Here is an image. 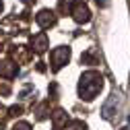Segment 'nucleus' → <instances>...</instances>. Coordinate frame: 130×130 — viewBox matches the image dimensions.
I'll return each mask as SVG.
<instances>
[{
  "mask_svg": "<svg viewBox=\"0 0 130 130\" xmlns=\"http://www.w3.org/2000/svg\"><path fill=\"white\" fill-rule=\"evenodd\" d=\"M101 89H103V76L97 70H87L78 80V95H80V99H85V101L95 99Z\"/></svg>",
  "mask_w": 130,
  "mask_h": 130,
  "instance_id": "1",
  "label": "nucleus"
},
{
  "mask_svg": "<svg viewBox=\"0 0 130 130\" xmlns=\"http://www.w3.org/2000/svg\"><path fill=\"white\" fill-rule=\"evenodd\" d=\"M70 14H72V19L78 25L91 21V10H89V6L83 2V0H72L70 2Z\"/></svg>",
  "mask_w": 130,
  "mask_h": 130,
  "instance_id": "2",
  "label": "nucleus"
},
{
  "mask_svg": "<svg viewBox=\"0 0 130 130\" xmlns=\"http://www.w3.org/2000/svg\"><path fill=\"white\" fill-rule=\"evenodd\" d=\"M50 58H52V70L58 72V70L64 66V64H68V60H70V47H68V45H60V47H56Z\"/></svg>",
  "mask_w": 130,
  "mask_h": 130,
  "instance_id": "3",
  "label": "nucleus"
},
{
  "mask_svg": "<svg viewBox=\"0 0 130 130\" xmlns=\"http://www.w3.org/2000/svg\"><path fill=\"white\" fill-rule=\"evenodd\" d=\"M35 21H37V25H39L41 29H50V27H54V25H56V14H54V10L43 8V10H39V12H37Z\"/></svg>",
  "mask_w": 130,
  "mask_h": 130,
  "instance_id": "4",
  "label": "nucleus"
},
{
  "mask_svg": "<svg viewBox=\"0 0 130 130\" xmlns=\"http://www.w3.org/2000/svg\"><path fill=\"white\" fill-rule=\"evenodd\" d=\"M31 45H33L31 50H35L37 54H43V52L47 50V45H50V41H47V35L43 33V31H41V33H35L33 37H31Z\"/></svg>",
  "mask_w": 130,
  "mask_h": 130,
  "instance_id": "5",
  "label": "nucleus"
},
{
  "mask_svg": "<svg viewBox=\"0 0 130 130\" xmlns=\"http://www.w3.org/2000/svg\"><path fill=\"white\" fill-rule=\"evenodd\" d=\"M19 72V66L14 64L12 60H4V62H0V76H4V78H14Z\"/></svg>",
  "mask_w": 130,
  "mask_h": 130,
  "instance_id": "6",
  "label": "nucleus"
},
{
  "mask_svg": "<svg viewBox=\"0 0 130 130\" xmlns=\"http://www.w3.org/2000/svg\"><path fill=\"white\" fill-rule=\"evenodd\" d=\"M66 122H68V113L64 111V109H56L52 113V126H54V130L66 128Z\"/></svg>",
  "mask_w": 130,
  "mask_h": 130,
  "instance_id": "7",
  "label": "nucleus"
},
{
  "mask_svg": "<svg viewBox=\"0 0 130 130\" xmlns=\"http://www.w3.org/2000/svg\"><path fill=\"white\" fill-rule=\"evenodd\" d=\"M47 111H50V101H43L37 109H35V113H37V120H45L47 118Z\"/></svg>",
  "mask_w": 130,
  "mask_h": 130,
  "instance_id": "8",
  "label": "nucleus"
},
{
  "mask_svg": "<svg viewBox=\"0 0 130 130\" xmlns=\"http://www.w3.org/2000/svg\"><path fill=\"white\" fill-rule=\"evenodd\" d=\"M80 62H83V64H97L99 58L95 56V52H85L83 56H80Z\"/></svg>",
  "mask_w": 130,
  "mask_h": 130,
  "instance_id": "9",
  "label": "nucleus"
},
{
  "mask_svg": "<svg viewBox=\"0 0 130 130\" xmlns=\"http://www.w3.org/2000/svg\"><path fill=\"white\" fill-rule=\"evenodd\" d=\"M66 130H87V124H83L80 120H74V122H70V126Z\"/></svg>",
  "mask_w": 130,
  "mask_h": 130,
  "instance_id": "10",
  "label": "nucleus"
},
{
  "mask_svg": "<svg viewBox=\"0 0 130 130\" xmlns=\"http://www.w3.org/2000/svg\"><path fill=\"white\" fill-rule=\"evenodd\" d=\"M12 130H33V128H31L29 122H17V124L12 126Z\"/></svg>",
  "mask_w": 130,
  "mask_h": 130,
  "instance_id": "11",
  "label": "nucleus"
},
{
  "mask_svg": "<svg viewBox=\"0 0 130 130\" xmlns=\"http://www.w3.org/2000/svg\"><path fill=\"white\" fill-rule=\"evenodd\" d=\"M21 113H23V107L21 105H12L8 109V116H21Z\"/></svg>",
  "mask_w": 130,
  "mask_h": 130,
  "instance_id": "12",
  "label": "nucleus"
},
{
  "mask_svg": "<svg viewBox=\"0 0 130 130\" xmlns=\"http://www.w3.org/2000/svg\"><path fill=\"white\" fill-rule=\"evenodd\" d=\"M58 10H60V12H66V10H68V4L64 2V0H60V2H58Z\"/></svg>",
  "mask_w": 130,
  "mask_h": 130,
  "instance_id": "13",
  "label": "nucleus"
},
{
  "mask_svg": "<svg viewBox=\"0 0 130 130\" xmlns=\"http://www.w3.org/2000/svg\"><path fill=\"white\" fill-rule=\"evenodd\" d=\"M0 93H2V95H8V93H10V87H8V85H2V87H0Z\"/></svg>",
  "mask_w": 130,
  "mask_h": 130,
  "instance_id": "14",
  "label": "nucleus"
},
{
  "mask_svg": "<svg viewBox=\"0 0 130 130\" xmlns=\"http://www.w3.org/2000/svg\"><path fill=\"white\" fill-rule=\"evenodd\" d=\"M37 70H39V72L45 70V64H43V62H37Z\"/></svg>",
  "mask_w": 130,
  "mask_h": 130,
  "instance_id": "15",
  "label": "nucleus"
},
{
  "mask_svg": "<svg viewBox=\"0 0 130 130\" xmlns=\"http://www.w3.org/2000/svg\"><path fill=\"white\" fill-rule=\"evenodd\" d=\"M95 2L99 4V6H107V2H109V0H95Z\"/></svg>",
  "mask_w": 130,
  "mask_h": 130,
  "instance_id": "16",
  "label": "nucleus"
},
{
  "mask_svg": "<svg viewBox=\"0 0 130 130\" xmlns=\"http://www.w3.org/2000/svg\"><path fill=\"white\" fill-rule=\"evenodd\" d=\"M23 4H35V0H21Z\"/></svg>",
  "mask_w": 130,
  "mask_h": 130,
  "instance_id": "17",
  "label": "nucleus"
},
{
  "mask_svg": "<svg viewBox=\"0 0 130 130\" xmlns=\"http://www.w3.org/2000/svg\"><path fill=\"white\" fill-rule=\"evenodd\" d=\"M0 12H2V0H0Z\"/></svg>",
  "mask_w": 130,
  "mask_h": 130,
  "instance_id": "18",
  "label": "nucleus"
},
{
  "mask_svg": "<svg viewBox=\"0 0 130 130\" xmlns=\"http://www.w3.org/2000/svg\"><path fill=\"white\" fill-rule=\"evenodd\" d=\"M120 130H128V128H120Z\"/></svg>",
  "mask_w": 130,
  "mask_h": 130,
  "instance_id": "19",
  "label": "nucleus"
}]
</instances>
